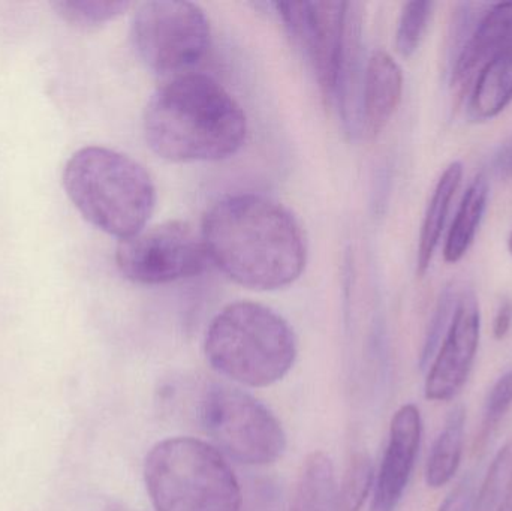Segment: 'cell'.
<instances>
[{"mask_svg":"<svg viewBox=\"0 0 512 511\" xmlns=\"http://www.w3.org/2000/svg\"><path fill=\"white\" fill-rule=\"evenodd\" d=\"M375 485L373 462L367 453H355L349 461L340 489L337 491V511H361Z\"/></svg>","mask_w":512,"mask_h":511,"instance_id":"cell-21","label":"cell"},{"mask_svg":"<svg viewBox=\"0 0 512 511\" xmlns=\"http://www.w3.org/2000/svg\"><path fill=\"white\" fill-rule=\"evenodd\" d=\"M131 6L120 0H60L53 8L63 20L81 29L101 26L122 15Z\"/></svg>","mask_w":512,"mask_h":511,"instance_id":"cell-22","label":"cell"},{"mask_svg":"<svg viewBox=\"0 0 512 511\" xmlns=\"http://www.w3.org/2000/svg\"><path fill=\"white\" fill-rule=\"evenodd\" d=\"M465 423V408L457 405L448 414L444 429L436 438L427 459L426 483L429 488H442L456 476L462 462Z\"/></svg>","mask_w":512,"mask_h":511,"instance_id":"cell-18","label":"cell"},{"mask_svg":"<svg viewBox=\"0 0 512 511\" xmlns=\"http://www.w3.org/2000/svg\"><path fill=\"white\" fill-rule=\"evenodd\" d=\"M487 198H489V182L484 174H480L475 177L466 191L448 233L444 248V258L447 263H459L471 248L486 213Z\"/></svg>","mask_w":512,"mask_h":511,"instance_id":"cell-19","label":"cell"},{"mask_svg":"<svg viewBox=\"0 0 512 511\" xmlns=\"http://www.w3.org/2000/svg\"><path fill=\"white\" fill-rule=\"evenodd\" d=\"M363 80V9L361 3L348 2L345 41L334 101L339 104L343 123L349 134L355 135L360 132Z\"/></svg>","mask_w":512,"mask_h":511,"instance_id":"cell-14","label":"cell"},{"mask_svg":"<svg viewBox=\"0 0 512 511\" xmlns=\"http://www.w3.org/2000/svg\"><path fill=\"white\" fill-rule=\"evenodd\" d=\"M512 500V443L502 447L484 479L472 511H507Z\"/></svg>","mask_w":512,"mask_h":511,"instance_id":"cell-20","label":"cell"},{"mask_svg":"<svg viewBox=\"0 0 512 511\" xmlns=\"http://www.w3.org/2000/svg\"><path fill=\"white\" fill-rule=\"evenodd\" d=\"M131 38L141 62L171 80L189 74L206 57L212 27L197 3L153 0L135 12Z\"/></svg>","mask_w":512,"mask_h":511,"instance_id":"cell-6","label":"cell"},{"mask_svg":"<svg viewBox=\"0 0 512 511\" xmlns=\"http://www.w3.org/2000/svg\"><path fill=\"white\" fill-rule=\"evenodd\" d=\"M454 296L451 290H445L436 305L435 314L430 321L429 330H427L426 339H424L423 350H421L420 366L426 368L430 360L435 356L441 342L442 333L447 327L448 318H450L451 309H453Z\"/></svg>","mask_w":512,"mask_h":511,"instance_id":"cell-25","label":"cell"},{"mask_svg":"<svg viewBox=\"0 0 512 511\" xmlns=\"http://www.w3.org/2000/svg\"><path fill=\"white\" fill-rule=\"evenodd\" d=\"M512 326V302L510 299H505L499 306L498 314L493 323V336L498 341L507 338Z\"/></svg>","mask_w":512,"mask_h":511,"instance_id":"cell-28","label":"cell"},{"mask_svg":"<svg viewBox=\"0 0 512 511\" xmlns=\"http://www.w3.org/2000/svg\"><path fill=\"white\" fill-rule=\"evenodd\" d=\"M493 170L501 179H512V137L499 146L493 158Z\"/></svg>","mask_w":512,"mask_h":511,"instance_id":"cell-27","label":"cell"},{"mask_svg":"<svg viewBox=\"0 0 512 511\" xmlns=\"http://www.w3.org/2000/svg\"><path fill=\"white\" fill-rule=\"evenodd\" d=\"M512 407V371L502 375L495 386L490 390L487 396L486 405H484L483 422H481L480 432L475 438V452H483L489 443L495 429L504 419L505 414Z\"/></svg>","mask_w":512,"mask_h":511,"instance_id":"cell-24","label":"cell"},{"mask_svg":"<svg viewBox=\"0 0 512 511\" xmlns=\"http://www.w3.org/2000/svg\"><path fill=\"white\" fill-rule=\"evenodd\" d=\"M462 177V162H453L448 165L433 191L432 198H430L423 225H421L420 239H418L417 275L420 278L426 275L430 263H432L433 255H435L442 231H444L448 212H450L451 201L462 183Z\"/></svg>","mask_w":512,"mask_h":511,"instance_id":"cell-15","label":"cell"},{"mask_svg":"<svg viewBox=\"0 0 512 511\" xmlns=\"http://www.w3.org/2000/svg\"><path fill=\"white\" fill-rule=\"evenodd\" d=\"M104 511H134V510L128 509V507H123V506H111V507H108V509H105Z\"/></svg>","mask_w":512,"mask_h":511,"instance_id":"cell-29","label":"cell"},{"mask_svg":"<svg viewBox=\"0 0 512 511\" xmlns=\"http://www.w3.org/2000/svg\"><path fill=\"white\" fill-rule=\"evenodd\" d=\"M423 420L415 405H403L393 416L387 449L373 485L370 511H396L408 488L420 450Z\"/></svg>","mask_w":512,"mask_h":511,"instance_id":"cell-11","label":"cell"},{"mask_svg":"<svg viewBox=\"0 0 512 511\" xmlns=\"http://www.w3.org/2000/svg\"><path fill=\"white\" fill-rule=\"evenodd\" d=\"M334 467L324 452H313L303 462L292 495L291 511H337Z\"/></svg>","mask_w":512,"mask_h":511,"instance_id":"cell-17","label":"cell"},{"mask_svg":"<svg viewBox=\"0 0 512 511\" xmlns=\"http://www.w3.org/2000/svg\"><path fill=\"white\" fill-rule=\"evenodd\" d=\"M512 50V2L498 3L486 12L460 51L453 71V86L465 90L475 72L487 62Z\"/></svg>","mask_w":512,"mask_h":511,"instance_id":"cell-13","label":"cell"},{"mask_svg":"<svg viewBox=\"0 0 512 511\" xmlns=\"http://www.w3.org/2000/svg\"><path fill=\"white\" fill-rule=\"evenodd\" d=\"M200 416L216 449L240 464L270 465L285 452L286 435L277 417L239 387L210 386Z\"/></svg>","mask_w":512,"mask_h":511,"instance_id":"cell-7","label":"cell"},{"mask_svg":"<svg viewBox=\"0 0 512 511\" xmlns=\"http://www.w3.org/2000/svg\"><path fill=\"white\" fill-rule=\"evenodd\" d=\"M474 504V482L465 477L445 498L438 511H472Z\"/></svg>","mask_w":512,"mask_h":511,"instance_id":"cell-26","label":"cell"},{"mask_svg":"<svg viewBox=\"0 0 512 511\" xmlns=\"http://www.w3.org/2000/svg\"><path fill=\"white\" fill-rule=\"evenodd\" d=\"M204 353L216 372L256 389L273 386L288 375L297 359V339L273 309L236 302L213 318Z\"/></svg>","mask_w":512,"mask_h":511,"instance_id":"cell-4","label":"cell"},{"mask_svg":"<svg viewBox=\"0 0 512 511\" xmlns=\"http://www.w3.org/2000/svg\"><path fill=\"white\" fill-rule=\"evenodd\" d=\"M156 511H240L242 489L212 444L189 437L159 441L144 462Z\"/></svg>","mask_w":512,"mask_h":511,"instance_id":"cell-5","label":"cell"},{"mask_svg":"<svg viewBox=\"0 0 512 511\" xmlns=\"http://www.w3.org/2000/svg\"><path fill=\"white\" fill-rule=\"evenodd\" d=\"M512 101V50L493 57L478 72L469 99V114L489 120L501 114Z\"/></svg>","mask_w":512,"mask_h":511,"instance_id":"cell-16","label":"cell"},{"mask_svg":"<svg viewBox=\"0 0 512 511\" xmlns=\"http://www.w3.org/2000/svg\"><path fill=\"white\" fill-rule=\"evenodd\" d=\"M403 72L399 63L384 50H376L364 69L361 89L360 132L378 137L402 101Z\"/></svg>","mask_w":512,"mask_h":511,"instance_id":"cell-12","label":"cell"},{"mask_svg":"<svg viewBox=\"0 0 512 511\" xmlns=\"http://www.w3.org/2000/svg\"><path fill=\"white\" fill-rule=\"evenodd\" d=\"M277 15L312 66L328 102L336 98L348 2H276Z\"/></svg>","mask_w":512,"mask_h":511,"instance_id":"cell-9","label":"cell"},{"mask_svg":"<svg viewBox=\"0 0 512 511\" xmlns=\"http://www.w3.org/2000/svg\"><path fill=\"white\" fill-rule=\"evenodd\" d=\"M203 236L183 221H168L144 228L122 239L116 264L129 281L162 285L201 275L209 264Z\"/></svg>","mask_w":512,"mask_h":511,"instance_id":"cell-8","label":"cell"},{"mask_svg":"<svg viewBox=\"0 0 512 511\" xmlns=\"http://www.w3.org/2000/svg\"><path fill=\"white\" fill-rule=\"evenodd\" d=\"M433 8V2H408L403 6L396 32V48L400 56H414L426 35Z\"/></svg>","mask_w":512,"mask_h":511,"instance_id":"cell-23","label":"cell"},{"mask_svg":"<svg viewBox=\"0 0 512 511\" xmlns=\"http://www.w3.org/2000/svg\"><path fill=\"white\" fill-rule=\"evenodd\" d=\"M144 137L150 149L171 162H213L236 155L248 135L242 105L204 74L180 75L147 102Z\"/></svg>","mask_w":512,"mask_h":511,"instance_id":"cell-2","label":"cell"},{"mask_svg":"<svg viewBox=\"0 0 512 511\" xmlns=\"http://www.w3.org/2000/svg\"><path fill=\"white\" fill-rule=\"evenodd\" d=\"M63 186L87 222L120 240L144 230L156 206L146 168L107 147L77 150L63 168Z\"/></svg>","mask_w":512,"mask_h":511,"instance_id":"cell-3","label":"cell"},{"mask_svg":"<svg viewBox=\"0 0 512 511\" xmlns=\"http://www.w3.org/2000/svg\"><path fill=\"white\" fill-rule=\"evenodd\" d=\"M200 231L209 260L249 290L288 287L306 267L300 224L286 207L264 195L222 198L207 210Z\"/></svg>","mask_w":512,"mask_h":511,"instance_id":"cell-1","label":"cell"},{"mask_svg":"<svg viewBox=\"0 0 512 511\" xmlns=\"http://www.w3.org/2000/svg\"><path fill=\"white\" fill-rule=\"evenodd\" d=\"M481 315L472 291L460 294L441 350L430 366L424 386L429 401H448L465 386L477 357Z\"/></svg>","mask_w":512,"mask_h":511,"instance_id":"cell-10","label":"cell"},{"mask_svg":"<svg viewBox=\"0 0 512 511\" xmlns=\"http://www.w3.org/2000/svg\"><path fill=\"white\" fill-rule=\"evenodd\" d=\"M508 249H510V252L512 255V233H511L510 239H508Z\"/></svg>","mask_w":512,"mask_h":511,"instance_id":"cell-30","label":"cell"}]
</instances>
